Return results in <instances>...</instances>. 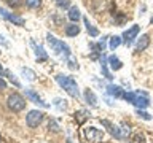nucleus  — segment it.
Returning a JSON list of instances; mask_svg holds the SVG:
<instances>
[{"label": "nucleus", "instance_id": "nucleus-8", "mask_svg": "<svg viewBox=\"0 0 153 143\" xmlns=\"http://www.w3.org/2000/svg\"><path fill=\"white\" fill-rule=\"evenodd\" d=\"M139 30H140V27H139V26H132L131 29H128V30L123 33V40H124V43H126L128 46L134 41V38L137 37Z\"/></svg>", "mask_w": 153, "mask_h": 143}, {"label": "nucleus", "instance_id": "nucleus-34", "mask_svg": "<svg viewBox=\"0 0 153 143\" xmlns=\"http://www.w3.org/2000/svg\"><path fill=\"white\" fill-rule=\"evenodd\" d=\"M0 143H2V135H0Z\"/></svg>", "mask_w": 153, "mask_h": 143}, {"label": "nucleus", "instance_id": "nucleus-2", "mask_svg": "<svg viewBox=\"0 0 153 143\" xmlns=\"http://www.w3.org/2000/svg\"><path fill=\"white\" fill-rule=\"evenodd\" d=\"M46 40H48V43H50L51 48H53L56 52H59V54H62L64 57H69V56H70V48L67 46L64 41L57 40V38H56L54 35H51V33H48V35H46Z\"/></svg>", "mask_w": 153, "mask_h": 143}, {"label": "nucleus", "instance_id": "nucleus-18", "mask_svg": "<svg viewBox=\"0 0 153 143\" xmlns=\"http://www.w3.org/2000/svg\"><path fill=\"white\" fill-rule=\"evenodd\" d=\"M80 16H81V14H80V10L76 8V7H72V8L69 10V19H70L72 22H76V21L80 19Z\"/></svg>", "mask_w": 153, "mask_h": 143}, {"label": "nucleus", "instance_id": "nucleus-15", "mask_svg": "<svg viewBox=\"0 0 153 143\" xmlns=\"http://www.w3.org/2000/svg\"><path fill=\"white\" fill-rule=\"evenodd\" d=\"M33 45V48H35V56H37V59L38 60H46L48 59V54L45 52V49H43V46H40V45H35V43H32Z\"/></svg>", "mask_w": 153, "mask_h": 143}, {"label": "nucleus", "instance_id": "nucleus-24", "mask_svg": "<svg viewBox=\"0 0 153 143\" xmlns=\"http://www.w3.org/2000/svg\"><path fill=\"white\" fill-rule=\"evenodd\" d=\"M5 75H7L8 78H10V81H11V83H14V86H16V88H19V86H21V84H19L18 81H16V78H14V75H11V72H10V70L5 72Z\"/></svg>", "mask_w": 153, "mask_h": 143}, {"label": "nucleus", "instance_id": "nucleus-31", "mask_svg": "<svg viewBox=\"0 0 153 143\" xmlns=\"http://www.w3.org/2000/svg\"><path fill=\"white\" fill-rule=\"evenodd\" d=\"M5 88H7V83H5V81L0 78V89H5Z\"/></svg>", "mask_w": 153, "mask_h": 143}, {"label": "nucleus", "instance_id": "nucleus-20", "mask_svg": "<svg viewBox=\"0 0 153 143\" xmlns=\"http://www.w3.org/2000/svg\"><path fill=\"white\" fill-rule=\"evenodd\" d=\"M100 69H102V73H104V76L105 78H112L110 76V73H108V70H107V60H105V57H104V54H102V59H100Z\"/></svg>", "mask_w": 153, "mask_h": 143}, {"label": "nucleus", "instance_id": "nucleus-13", "mask_svg": "<svg viewBox=\"0 0 153 143\" xmlns=\"http://www.w3.org/2000/svg\"><path fill=\"white\" fill-rule=\"evenodd\" d=\"M148 45H150V37H148V35H142L140 38H139V41H137V51L147 49Z\"/></svg>", "mask_w": 153, "mask_h": 143}, {"label": "nucleus", "instance_id": "nucleus-19", "mask_svg": "<svg viewBox=\"0 0 153 143\" xmlns=\"http://www.w3.org/2000/svg\"><path fill=\"white\" fill-rule=\"evenodd\" d=\"M121 37H117V35H115V37H112V38H110V43H108V46H110V49H112V51H115V49H117V48L120 46V45H121Z\"/></svg>", "mask_w": 153, "mask_h": 143}, {"label": "nucleus", "instance_id": "nucleus-11", "mask_svg": "<svg viewBox=\"0 0 153 143\" xmlns=\"http://www.w3.org/2000/svg\"><path fill=\"white\" fill-rule=\"evenodd\" d=\"M107 91H108L110 95H113V97H117V99H123V95H124V91L120 88V86H115V84H110L107 88Z\"/></svg>", "mask_w": 153, "mask_h": 143}, {"label": "nucleus", "instance_id": "nucleus-1", "mask_svg": "<svg viewBox=\"0 0 153 143\" xmlns=\"http://www.w3.org/2000/svg\"><path fill=\"white\" fill-rule=\"evenodd\" d=\"M56 81L59 83V86H61L62 89H65L67 92H69V95H72V97H75V99L80 97L78 86H76L74 78H70V76H64V75H57L56 76Z\"/></svg>", "mask_w": 153, "mask_h": 143}, {"label": "nucleus", "instance_id": "nucleus-28", "mask_svg": "<svg viewBox=\"0 0 153 143\" xmlns=\"http://www.w3.org/2000/svg\"><path fill=\"white\" fill-rule=\"evenodd\" d=\"M70 5L69 0H57V7H61V8H67Z\"/></svg>", "mask_w": 153, "mask_h": 143}, {"label": "nucleus", "instance_id": "nucleus-6", "mask_svg": "<svg viewBox=\"0 0 153 143\" xmlns=\"http://www.w3.org/2000/svg\"><path fill=\"white\" fill-rule=\"evenodd\" d=\"M42 119H43V113L38 111V110H32V111H29L26 121H27L29 127H37L42 122Z\"/></svg>", "mask_w": 153, "mask_h": 143}, {"label": "nucleus", "instance_id": "nucleus-26", "mask_svg": "<svg viewBox=\"0 0 153 143\" xmlns=\"http://www.w3.org/2000/svg\"><path fill=\"white\" fill-rule=\"evenodd\" d=\"M137 114H139V116H140V118H143V119H147V121H150V119H152V116H150V114H148V113H145V111H142L140 108L137 110Z\"/></svg>", "mask_w": 153, "mask_h": 143}, {"label": "nucleus", "instance_id": "nucleus-22", "mask_svg": "<svg viewBox=\"0 0 153 143\" xmlns=\"http://www.w3.org/2000/svg\"><path fill=\"white\" fill-rule=\"evenodd\" d=\"M21 72H22V75L26 76L29 81H33V80H35V72H32L30 69H22Z\"/></svg>", "mask_w": 153, "mask_h": 143}, {"label": "nucleus", "instance_id": "nucleus-5", "mask_svg": "<svg viewBox=\"0 0 153 143\" xmlns=\"http://www.w3.org/2000/svg\"><path fill=\"white\" fill-rule=\"evenodd\" d=\"M0 16H3L5 19H7V21L16 24V26H24V24H26L24 18L18 16V14H14V13H10L8 10H5V8H2V7H0Z\"/></svg>", "mask_w": 153, "mask_h": 143}, {"label": "nucleus", "instance_id": "nucleus-29", "mask_svg": "<svg viewBox=\"0 0 153 143\" xmlns=\"http://www.w3.org/2000/svg\"><path fill=\"white\" fill-rule=\"evenodd\" d=\"M50 129H53L54 132H59V127H57V124H56L54 121H51V122H50Z\"/></svg>", "mask_w": 153, "mask_h": 143}, {"label": "nucleus", "instance_id": "nucleus-12", "mask_svg": "<svg viewBox=\"0 0 153 143\" xmlns=\"http://www.w3.org/2000/svg\"><path fill=\"white\" fill-rule=\"evenodd\" d=\"M85 100H86L88 105H91V107H96V103H97V99H96V95H94V92L91 89L85 91Z\"/></svg>", "mask_w": 153, "mask_h": 143}, {"label": "nucleus", "instance_id": "nucleus-23", "mask_svg": "<svg viewBox=\"0 0 153 143\" xmlns=\"http://www.w3.org/2000/svg\"><path fill=\"white\" fill-rule=\"evenodd\" d=\"M86 118H88L86 111H78V113H75V119L78 121V124H83V122L86 121Z\"/></svg>", "mask_w": 153, "mask_h": 143}, {"label": "nucleus", "instance_id": "nucleus-36", "mask_svg": "<svg viewBox=\"0 0 153 143\" xmlns=\"http://www.w3.org/2000/svg\"><path fill=\"white\" fill-rule=\"evenodd\" d=\"M0 52H2V51H0Z\"/></svg>", "mask_w": 153, "mask_h": 143}, {"label": "nucleus", "instance_id": "nucleus-32", "mask_svg": "<svg viewBox=\"0 0 153 143\" xmlns=\"http://www.w3.org/2000/svg\"><path fill=\"white\" fill-rule=\"evenodd\" d=\"M0 73H2V64H0Z\"/></svg>", "mask_w": 153, "mask_h": 143}, {"label": "nucleus", "instance_id": "nucleus-25", "mask_svg": "<svg viewBox=\"0 0 153 143\" xmlns=\"http://www.w3.org/2000/svg\"><path fill=\"white\" fill-rule=\"evenodd\" d=\"M7 3H8L11 8H18V7H21L22 0H7Z\"/></svg>", "mask_w": 153, "mask_h": 143}, {"label": "nucleus", "instance_id": "nucleus-27", "mask_svg": "<svg viewBox=\"0 0 153 143\" xmlns=\"http://www.w3.org/2000/svg\"><path fill=\"white\" fill-rule=\"evenodd\" d=\"M129 143H145V142H143V137L142 135H134L132 140L129 142Z\"/></svg>", "mask_w": 153, "mask_h": 143}, {"label": "nucleus", "instance_id": "nucleus-21", "mask_svg": "<svg viewBox=\"0 0 153 143\" xmlns=\"http://www.w3.org/2000/svg\"><path fill=\"white\" fill-rule=\"evenodd\" d=\"M40 5H42V0H26V7L27 8L35 10V8H40Z\"/></svg>", "mask_w": 153, "mask_h": 143}, {"label": "nucleus", "instance_id": "nucleus-17", "mask_svg": "<svg viewBox=\"0 0 153 143\" xmlns=\"http://www.w3.org/2000/svg\"><path fill=\"white\" fill-rule=\"evenodd\" d=\"M83 21H85L86 30H88L89 35H91V37H97V35H99V30H97L94 26H91V24H89V19H88V18H83Z\"/></svg>", "mask_w": 153, "mask_h": 143}, {"label": "nucleus", "instance_id": "nucleus-30", "mask_svg": "<svg viewBox=\"0 0 153 143\" xmlns=\"http://www.w3.org/2000/svg\"><path fill=\"white\" fill-rule=\"evenodd\" d=\"M0 43H2V45H3V46H8V41H7V40H5V38H3L2 35H0Z\"/></svg>", "mask_w": 153, "mask_h": 143}, {"label": "nucleus", "instance_id": "nucleus-4", "mask_svg": "<svg viewBox=\"0 0 153 143\" xmlns=\"http://www.w3.org/2000/svg\"><path fill=\"white\" fill-rule=\"evenodd\" d=\"M85 135L89 142H93V143H99V142L104 140V132L99 130L97 127H93V126L85 129Z\"/></svg>", "mask_w": 153, "mask_h": 143}, {"label": "nucleus", "instance_id": "nucleus-35", "mask_svg": "<svg viewBox=\"0 0 153 143\" xmlns=\"http://www.w3.org/2000/svg\"><path fill=\"white\" fill-rule=\"evenodd\" d=\"M56 2H57V0H56Z\"/></svg>", "mask_w": 153, "mask_h": 143}, {"label": "nucleus", "instance_id": "nucleus-10", "mask_svg": "<svg viewBox=\"0 0 153 143\" xmlns=\"http://www.w3.org/2000/svg\"><path fill=\"white\" fill-rule=\"evenodd\" d=\"M26 95H27V97H29V99H30V100H32V102H33V103H37V105H40V107H43V108H46V107H48V105H46L45 102H43V100H42L40 97H38V95H37L35 92H33V91H32V89H27V91H26Z\"/></svg>", "mask_w": 153, "mask_h": 143}, {"label": "nucleus", "instance_id": "nucleus-33", "mask_svg": "<svg viewBox=\"0 0 153 143\" xmlns=\"http://www.w3.org/2000/svg\"><path fill=\"white\" fill-rule=\"evenodd\" d=\"M150 22H152V24H153V18H152V19H150Z\"/></svg>", "mask_w": 153, "mask_h": 143}, {"label": "nucleus", "instance_id": "nucleus-14", "mask_svg": "<svg viewBox=\"0 0 153 143\" xmlns=\"http://www.w3.org/2000/svg\"><path fill=\"white\" fill-rule=\"evenodd\" d=\"M80 33V27L76 26V24H69V26L65 27V35L67 37H76Z\"/></svg>", "mask_w": 153, "mask_h": 143}, {"label": "nucleus", "instance_id": "nucleus-7", "mask_svg": "<svg viewBox=\"0 0 153 143\" xmlns=\"http://www.w3.org/2000/svg\"><path fill=\"white\" fill-rule=\"evenodd\" d=\"M131 103H134L137 108H147L148 105H150L145 92H134V99H132Z\"/></svg>", "mask_w": 153, "mask_h": 143}, {"label": "nucleus", "instance_id": "nucleus-16", "mask_svg": "<svg viewBox=\"0 0 153 143\" xmlns=\"http://www.w3.org/2000/svg\"><path fill=\"white\" fill-rule=\"evenodd\" d=\"M108 64H110V67H112V70H120L123 67L121 60H120L117 56H110L108 57Z\"/></svg>", "mask_w": 153, "mask_h": 143}, {"label": "nucleus", "instance_id": "nucleus-3", "mask_svg": "<svg viewBox=\"0 0 153 143\" xmlns=\"http://www.w3.org/2000/svg\"><path fill=\"white\" fill-rule=\"evenodd\" d=\"M8 107L10 110H13V111H22L24 108H26V100H24L22 95L19 94H11L8 97Z\"/></svg>", "mask_w": 153, "mask_h": 143}, {"label": "nucleus", "instance_id": "nucleus-9", "mask_svg": "<svg viewBox=\"0 0 153 143\" xmlns=\"http://www.w3.org/2000/svg\"><path fill=\"white\" fill-rule=\"evenodd\" d=\"M102 126L107 127V130L112 133V137H115L117 140H123L121 137V132H120V127H117L115 124H112L110 121H107V119H102Z\"/></svg>", "mask_w": 153, "mask_h": 143}]
</instances>
